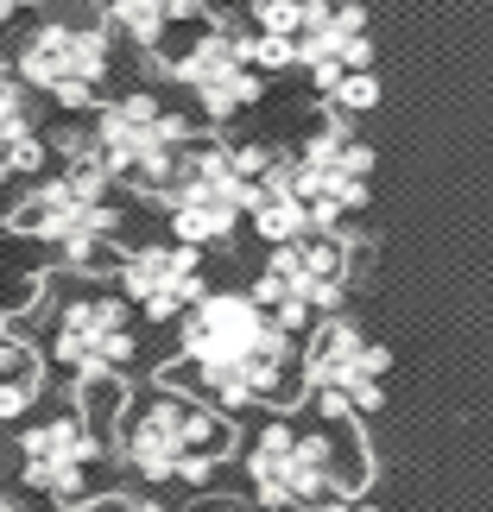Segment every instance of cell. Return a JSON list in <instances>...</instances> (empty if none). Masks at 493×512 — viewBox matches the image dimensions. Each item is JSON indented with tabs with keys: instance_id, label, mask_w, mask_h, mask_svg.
<instances>
[{
	"instance_id": "1",
	"label": "cell",
	"mask_w": 493,
	"mask_h": 512,
	"mask_svg": "<svg viewBox=\"0 0 493 512\" xmlns=\"http://www.w3.org/2000/svg\"><path fill=\"white\" fill-rule=\"evenodd\" d=\"M165 386L196 392L222 418L241 411H285L298 399V336L272 323L253 291L209 285L184 317H177V354Z\"/></svg>"
},
{
	"instance_id": "2",
	"label": "cell",
	"mask_w": 493,
	"mask_h": 512,
	"mask_svg": "<svg viewBox=\"0 0 493 512\" xmlns=\"http://www.w3.org/2000/svg\"><path fill=\"white\" fill-rule=\"evenodd\" d=\"M247 494L266 512H323L335 500L367 494L373 449L361 437V418L335 411H266L241 443Z\"/></svg>"
},
{
	"instance_id": "3",
	"label": "cell",
	"mask_w": 493,
	"mask_h": 512,
	"mask_svg": "<svg viewBox=\"0 0 493 512\" xmlns=\"http://www.w3.org/2000/svg\"><path fill=\"white\" fill-rule=\"evenodd\" d=\"M108 449L140 487H203L234 456V418H222L196 392L159 380L121 399Z\"/></svg>"
},
{
	"instance_id": "4",
	"label": "cell",
	"mask_w": 493,
	"mask_h": 512,
	"mask_svg": "<svg viewBox=\"0 0 493 512\" xmlns=\"http://www.w3.org/2000/svg\"><path fill=\"white\" fill-rule=\"evenodd\" d=\"M38 361L45 373H64L70 386H89V380H127L140 367V317L127 310V298L102 279H83V272H64L45 285L38 298Z\"/></svg>"
},
{
	"instance_id": "5",
	"label": "cell",
	"mask_w": 493,
	"mask_h": 512,
	"mask_svg": "<svg viewBox=\"0 0 493 512\" xmlns=\"http://www.w3.org/2000/svg\"><path fill=\"white\" fill-rule=\"evenodd\" d=\"M114 70H121V38L102 26V13H38L13 32L7 51V76L64 121H89L102 108Z\"/></svg>"
},
{
	"instance_id": "6",
	"label": "cell",
	"mask_w": 493,
	"mask_h": 512,
	"mask_svg": "<svg viewBox=\"0 0 493 512\" xmlns=\"http://www.w3.org/2000/svg\"><path fill=\"white\" fill-rule=\"evenodd\" d=\"M260 152L266 140H203L196 133L177 171L165 177V190L152 196L171 241H184L196 253L234 241L247 228V177L260 165Z\"/></svg>"
},
{
	"instance_id": "7",
	"label": "cell",
	"mask_w": 493,
	"mask_h": 512,
	"mask_svg": "<svg viewBox=\"0 0 493 512\" xmlns=\"http://www.w3.org/2000/svg\"><path fill=\"white\" fill-rule=\"evenodd\" d=\"M190 140H196V121L159 89H108L102 108L89 114L95 159L114 177V190L140 196V203L165 190V177L177 171Z\"/></svg>"
},
{
	"instance_id": "8",
	"label": "cell",
	"mask_w": 493,
	"mask_h": 512,
	"mask_svg": "<svg viewBox=\"0 0 493 512\" xmlns=\"http://www.w3.org/2000/svg\"><path fill=\"white\" fill-rule=\"evenodd\" d=\"M152 57H159V76L177 83V95H184L209 127H228V121H241L247 108H260V95L272 83V76L253 64L247 32L228 26V19H215V13H196L190 26H177Z\"/></svg>"
},
{
	"instance_id": "9",
	"label": "cell",
	"mask_w": 493,
	"mask_h": 512,
	"mask_svg": "<svg viewBox=\"0 0 493 512\" xmlns=\"http://www.w3.org/2000/svg\"><path fill=\"white\" fill-rule=\"evenodd\" d=\"M354 291V241L348 234H304V241L266 247L260 272H253V298L272 310V323H285L291 336L317 329L323 317L348 304Z\"/></svg>"
},
{
	"instance_id": "10",
	"label": "cell",
	"mask_w": 493,
	"mask_h": 512,
	"mask_svg": "<svg viewBox=\"0 0 493 512\" xmlns=\"http://www.w3.org/2000/svg\"><path fill=\"white\" fill-rule=\"evenodd\" d=\"M386 373H392L386 342L367 336V323L348 317V310H335V317L298 336V392H310L317 411L367 418L386 399Z\"/></svg>"
},
{
	"instance_id": "11",
	"label": "cell",
	"mask_w": 493,
	"mask_h": 512,
	"mask_svg": "<svg viewBox=\"0 0 493 512\" xmlns=\"http://www.w3.org/2000/svg\"><path fill=\"white\" fill-rule=\"evenodd\" d=\"M108 430H95L83 418V405H64V411H45V418H32L19 430V481L32 487L38 500L51 506H89L102 494V475H108Z\"/></svg>"
},
{
	"instance_id": "12",
	"label": "cell",
	"mask_w": 493,
	"mask_h": 512,
	"mask_svg": "<svg viewBox=\"0 0 493 512\" xmlns=\"http://www.w3.org/2000/svg\"><path fill=\"white\" fill-rule=\"evenodd\" d=\"M285 159H291V171H298L310 209H317V228L342 234L354 215L373 203V146L354 133V121L323 114V121L310 127Z\"/></svg>"
},
{
	"instance_id": "13",
	"label": "cell",
	"mask_w": 493,
	"mask_h": 512,
	"mask_svg": "<svg viewBox=\"0 0 493 512\" xmlns=\"http://www.w3.org/2000/svg\"><path fill=\"white\" fill-rule=\"evenodd\" d=\"M114 291L127 298V310L140 323H177L184 310L209 291V266L203 253L184 247V241H121L114 253Z\"/></svg>"
},
{
	"instance_id": "14",
	"label": "cell",
	"mask_w": 493,
	"mask_h": 512,
	"mask_svg": "<svg viewBox=\"0 0 493 512\" xmlns=\"http://www.w3.org/2000/svg\"><path fill=\"white\" fill-rule=\"evenodd\" d=\"M291 70H304L310 89L373 70V7L367 0H310L304 26L291 38Z\"/></svg>"
},
{
	"instance_id": "15",
	"label": "cell",
	"mask_w": 493,
	"mask_h": 512,
	"mask_svg": "<svg viewBox=\"0 0 493 512\" xmlns=\"http://www.w3.org/2000/svg\"><path fill=\"white\" fill-rule=\"evenodd\" d=\"M247 228L260 234L266 247H285V241H304V234H323L317 228V209H310V196L298 184V171L279 146L260 152V165L247 177Z\"/></svg>"
},
{
	"instance_id": "16",
	"label": "cell",
	"mask_w": 493,
	"mask_h": 512,
	"mask_svg": "<svg viewBox=\"0 0 493 512\" xmlns=\"http://www.w3.org/2000/svg\"><path fill=\"white\" fill-rule=\"evenodd\" d=\"M38 171H51V146H45V108L0 70V203L13 184H32Z\"/></svg>"
},
{
	"instance_id": "17",
	"label": "cell",
	"mask_w": 493,
	"mask_h": 512,
	"mask_svg": "<svg viewBox=\"0 0 493 512\" xmlns=\"http://www.w3.org/2000/svg\"><path fill=\"white\" fill-rule=\"evenodd\" d=\"M203 13V0H102V26L121 38L133 51H159L177 26H190V19Z\"/></svg>"
},
{
	"instance_id": "18",
	"label": "cell",
	"mask_w": 493,
	"mask_h": 512,
	"mask_svg": "<svg viewBox=\"0 0 493 512\" xmlns=\"http://www.w3.org/2000/svg\"><path fill=\"white\" fill-rule=\"evenodd\" d=\"M45 285H51V253L38 241H26V234L0 228V317L26 323L38 310V298H45Z\"/></svg>"
},
{
	"instance_id": "19",
	"label": "cell",
	"mask_w": 493,
	"mask_h": 512,
	"mask_svg": "<svg viewBox=\"0 0 493 512\" xmlns=\"http://www.w3.org/2000/svg\"><path fill=\"white\" fill-rule=\"evenodd\" d=\"M32 367H45V361H38V348H32V336H26V323L0 317V380H13V373H32Z\"/></svg>"
},
{
	"instance_id": "20",
	"label": "cell",
	"mask_w": 493,
	"mask_h": 512,
	"mask_svg": "<svg viewBox=\"0 0 493 512\" xmlns=\"http://www.w3.org/2000/svg\"><path fill=\"white\" fill-rule=\"evenodd\" d=\"M38 392H45V367L0 380V424H19V418H26V411L38 405Z\"/></svg>"
},
{
	"instance_id": "21",
	"label": "cell",
	"mask_w": 493,
	"mask_h": 512,
	"mask_svg": "<svg viewBox=\"0 0 493 512\" xmlns=\"http://www.w3.org/2000/svg\"><path fill=\"white\" fill-rule=\"evenodd\" d=\"M38 13H45V0H0V38L19 32V26H26V19H38Z\"/></svg>"
},
{
	"instance_id": "22",
	"label": "cell",
	"mask_w": 493,
	"mask_h": 512,
	"mask_svg": "<svg viewBox=\"0 0 493 512\" xmlns=\"http://www.w3.org/2000/svg\"><path fill=\"white\" fill-rule=\"evenodd\" d=\"M95 512H165L159 500H102Z\"/></svg>"
},
{
	"instance_id": "23",
	"label": "cell",
	"mask_w": 493,
	"mask_h": 512,
	"mask_svg": "<svg viewBox=\"0 0 493 512\" xmlns=\"http://www.w3.org/2000/svg\"><path fill=\"white\" fill-rule=\"evenodd\" d=\"M323 512H380V506H367L361 494H354V500H335V506H323Z\"/></svg>"
},
{
	"instance_id": "24",
	"label": "cell",
	"mask_w": 493,
	"mask_h": 512,
	"mask_svg": "<svg viewBox=\"0 0 493 512\" xmlns=\"http://www.w3.org/2000/svg\"><path fill=\"white\" fill-rule=\"evenodd\" d=\"M209 7H222V13H228V7H247V0H203V13H209Z\"/></svg>"
},
{
	"instance_id": "25",
	"label": "cell",
	"mask_w": 493,
	"mask_h": 512,
	"mask_svg": "<svg viewBox=\"0 0 493 512\" xmlns=\"http://www.w3.org/2000/svg\"><path fill=\"white\" fill-rule=\"evenodd\" d=\"M0 512H26V506H19V500H7V494H0Z\"/></svg>"
},
{
	"instance_id": "26",
	"label": "cell",
	"mask_w": 493,
	"mask_h": 512,
	"mask_svg": "<svg viewBox=\"0 0 493 512\" xmlns=\"http://www.w3.org/2000/svg\"><path fill=\"white\" fill-rule=\"evenodd\" d=\"M209 512H234V506H209Z\"/></svg>"
}]
</instances>
